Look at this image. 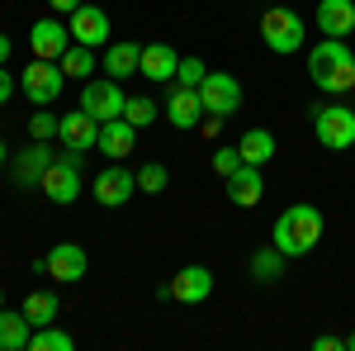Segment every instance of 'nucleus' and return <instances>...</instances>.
<instances>
[{
    "label": "nucleus",
    "instance_id": "6ab92c4d",
    "mask_svg": "<svg viewBox=\"0 0 355 351\" xmlns=\"http://www.w3.org/2000/svg\"><path fill=\"white\" fill-rule=\"evenodd\" d=\"M95 147H100L110 162H123V157L137 147V129L119 114V119H110V124H100V142H95Z\"/></svg>",
    "mask_w": 355,
    "mask_h": 351
},
{
    "label": "nucleus",
    "instance_id": "2eb2a0df",
    "mask_svg": "<svg viewBox=\"0 0 355 351\" xmlns=\"http://www.w3.org/2000/svg\"><path fill=\"white\" fill-rule=\"evenodd\" d=\"M85 270H90V256H85L81 243H57L53 252H48V275H53V280H62V285L85 280Z\"/></svg>",
    "mask_w": 355,
    "mask_h": 351
},
{
    "label": "nucleus",
    "instance_id": "f03ea898",
    "mask_svg": "<svg viewBox=\"0 0 355 351\" xmlns=\"http://www.w3.org/2000/svg\"><path fill=\"white\" fill-rule=\"evenodd\" d=\"M322 214L313 209V204H289L284 214L275 218V228H270V238H275V247L294 261V256H308L313 247L322 243Z\"/></svg>",
    "mask_w": 355,
    "mask_h": 351
},
{
    "label": "nucleus",
    "instance_id": "4468645a",
    "mask_svg": "<svg viewBox=\"0 0 355 351\" xmlns=\"http://www.w3.org/2000/svg\"><path fill=\"white\" fill-rule=\"evenodd\" d=\"M53 162H57V157H53V147L33 138L24 152H15V186H19V190L43 186V176H48V166H53Z\"/></svg>",
    "mask_w": 355,
    "mask_h": 351
},
{
    "label": "nucleus",
    "instance_id": "a211bd4d",
    "mask_svg": "<svg viewBox=\"0 0 355 351\" xmlns=\"http://www.w3.org/2000/svg\"><path fill=\"white\" fill-rule=\"evenodd\" d=\"M175 67H180V53H175L171 43H147L137 72H142L152 85H166V81H175Z\"/></svg>",
    "mask_w": 355,
    "mask_h": 351
},
{
    "label": "nucleus",
    "instance_id": "cd10ccee",
    "mask_svg": "<svg viewBox=\"0 0 355 351\" xmlns=\"http://www.w3.org/2000/svg\"><path fill=\"white\" fill-rule=\"evenodd\" d=\"M157 114H162V109H157V100H152V95H128V105H123V119H128L133 129H147Z\"/></svg>",
    "mask_w": 355,
    "mask_h": 351
},
{
    "label": "nucleus",
    "instance_id": "ea45409f",
    "mask_svg": "<svg viewBox=\"0 0 355 351\" xmlns=\"http://www.w3.org/2000/svg\"><path fill=\"white\" fill-rule=\"evenodd\" d=\"M0 309H5V290H0Z\"/></svg>",
    "mask_w": 355,
    "mask_h": 351
},
{
    "label": "nucleus",
    "instance_id": "f3484780",
    "mask_svg": "<svg viewBox=\"0 0 355 351\" xmlns=\"http://www.w3.org/2000/svg\"><path fill=\"white\" fill-rule=\"evenodd\" d=\"M166 119H171L175 129H199V119H204L199 90H194V85H175V90L166 95Z\"/></svg>",
    "mask_w": 355,
    "mask_h": 351
},
{
    "label": "nucleus",
    "instance_id": "5701e85b",
    "mask_svg": "<svg viewBox=\"0 0 355 351\" xmlns=\"http://www.w3.org/2000/svg\"><path fill=\"white\" fill-rule=\"evenodd\" d=\"M237 152H242V162H251V166H270L279 147H275V133H270V129H251V133H242Z\"/></svg>",
    "mask_w": 355,
    "mask_h": 351
},
{
    "label": "nucleus",
    "instance_id": "e433bc0d",
    "mask_svg": "<svg viewBox=\"0 0 355 351\" xmlns=\"http://www.w3.org/2000/svg\"><path fill=\"white\" fill-rule=\"evenodd\" d=\"M15 53V43H10V33H0V67H5V57Z\"/></svg>",
    "mask_w": 355,
    "mask_h": 351
},
{
    "label": "nucleus",
    "instance_id": "6e6552de",
    "mask_svg": "<svg viewBox=\"0 0 355 351\" xmlns=\"http://www.w3.org/2000/svg\"><path fill=\"white\" fill-rule=\"evenodd\" d=\"M123 105H128V90L114 81V76H105V81H85V90H81V109L85 114H95L100 124H110V119H119L123 114Z\"/></svg>",
    "mask_w": 355,
    "mask_h": 351
},
{
    "label": "nucleus",
    "instance_id": "393cba45",
    "mask_svg": "<svg viewBox=\"0 0 355 351\" xmlns=\"http://www.w3.org/2000/svg\"><path fill=\"white\" fill-rule=\"evenodd\" d=\"M284 261H289V256H284L275 243L261 247V252L251 256V280H256V285H275V280L284 275Z\"/></svg>",
    "mask_w": 355,
    "mask_h": 351
},
{
    "label": "nucleus",
    "instance_id": "412c9836",
    "mask_svg": "<svg viewBox=\"0 0 355 351\" xmlns=\"http://www.w3.org/2000/svg\"><path fill=\"white\" fill-rule=\"evenodd\" d=\"M100 67H105V76H114V81H128L137 67H142V43H105Z\"/></svg>",
    "mask_w": 355,
    "mask_h": 351
},
{
    "label": "nucleus",
    "instance_id": "473e14b6",
    "mask_svg": "<svg viewBox=\"0 0 355 351\" xmlns=\"http://www.w3.org/2000/svg\"><path fill=\"white\" fill-rule=\"evenodd\" d=\"M10 100H15V76L0 67V105H10Z\"/></svg>",
    "mask_w": 355,
    "mask_h": 351
},
{
    "label": "nucleus",
    "instance_id": "4be33fe9",
    "mask_svg": "<svg viewBox=\"0 0 355 351\" xmlns=\"http://www.w3.org/2000/svg\"><path fill=\"white\" fill-rule=\"evenodd\" d=\"M28 337H33V323L24 318V309H0V351H28Z\"/></svg>",
    "mask_w": 355,
    "mask_h": 351
},
{
    "label": "nucleus",
    "instance_id": "ddd939ff",
    "mask_svg": "<svg viewBox=\"0 0 355 351\" xmlns=\"http://www.w3.org/2000/svg\"><path fill=\"white\" fill-rule=\"evenodd\" d=\"M57 138H62V147H71V152H90V147L100 142V119L85 114V109H71V114H62Z\"/></svg>",
    "mask_w": 355,
    "mask_h": 351
},
{
    "label": "nucleus",
    "instance_id": "aec40b11",
    "mask_svg": "<svg viewBox=\"0 0 355 351\" xmlns=\"http://www.w3.org/2000/svg\"><path fill=\"white\" fill-rule=\"evenodd\" d=\"M355 28V0H318V33L322 38H346Z\"/></svg>",
    "mask_w": 355,
    "mask_h": 351
},
{
    "label": "nucleus",
    "instance_id": "423d86ee",
    "mask_svg": "<svg viewBox=\"0 0 355 351\" xmlns=\"http://www.w3.org/2000/svg\"><path fill=\"white\" fill-rule=\"evenodd\" d=\"M38 190H43L53 204H76V195H81V152L67 147V157H57V162L48 166V176H43Z\"/></svg>",
    "mask_w": 355,
    "mask_h": 351
},
{
    "label": "nucleus",
    "instance_id": "7ed1b4c3",
    "mask_svg": "<svg viewBox=\"0 0 355 351\" xmlns=\"http://www.w3.org/2000/svg\"><path fill=\"white\" fill-rule=\"evenodd\" d=\"M261 38H266V48L270 53H299L303 43H308V24H303L299 10H289V5H270L266 15H261Z\"/></svg>",
    "mask_w": 355,
    "mask_h": 351
},
{
    "label": "nucleus",
    "instance_id": "f704fd0d",
    "mask_svg": "<svg viewBox=\"0 0 355 351\" xmlns=\"http://www.w3.org/2000/svg\"><path fill=\"white\" fill-rule=\"evenodd\" d=\"M199 124H204V138H218L223 133V119H218V114H204Z\"/></svg>",
    "mask_w": 355,
    "mask_h": 351
},
{
    "label": "nucleus",
    "instance_id": "b1692460",
    "mask_svg": "<svg viewBox=\"0 0 355 351\" xmlns=\"http://www.w3.org/2000/svg\"><path fill=\"white\" fill-rule=\"evenodd\" d=\"M95 67H100V48L71 43V48L62 53V72H67V81H90V76H95Z\"/></svg>",
    "mask_w": 355,
    "mask_h": 351
},
{
    "label": "nucleus",
    "instance_id": "dca6fc26",
    "mask_svg": "<svg viewBox=\"0 0 355 351\" xmlns=\"http://www.w3.org/2000/svg\"><path fill=\"white\" fill-rule=\"evenodd\" d=\"M261 195H266V176H261V166L242 162L232 176H227V199H232V204L256 209V204H261Z\"/></svg>",
    "mask_w": 355,
    "mask_h": 351
},
{
    "label": "nucleus",
    "instance_id": "c9c22d12",
    "mask_svg": "<svg viewBox=\"0 0 355 351\" xmlns=\"http://www.w3.org/2000/svg\"><path fill=\"white\" fill-rule=\"evenodd\" d=\"M318 351H341V337H318Z\"/></svg>",
    "mask_w": 355,
    "mask_h": 351
},
{
    "label": "nucleus",
    "instance_id": "c85d7f7f",
    "mask_svg": "<svg viewBox=\"0 0 355 351\" xmlns=\"http://www.w3.org/2000/svg\"><path fill=\"white\" fill-rule=\"evenodd\" d=\"M166 181H171V171H166L162 162H152V166H142V171H137V190H147V195H162Z\"/></svg>",
    "mask_w": 355,
    "mask_h": 351
},
{
    "label": "nucleus",
    "instance_id": "7c9ffc66",
    "mask_svg": "<svg viewBox=\"0 0 355 351\" xmlns=\"http://www.w3.org/2000/svg\"><path fill=\"white\" fill-rule=\"evenodd\" d=\"M204 76H209V72H204L199 57H180V67H175V85H199Z\"/></svg>",
    "mask_w": 355,
    "mask_h": 351
},
{
    "label": "nucleus",
    "instance_id": "1a4fd4ad",
    "mask_svg": "<svg viewBox=\"0 0 355 351\" xmlns=\"http://www.w3.org/2000/svg\"><path fill=\"white\" fill-rule=\"evenodd\" d=\"M90 190H95V204L119 209V204H128V199L137 195V171H128V166H105Z\"/></svg>",
    "mask_w": 355,
    "mask_h": 351
},
{
    "label": "nucleus",
    "instance_id": "a878e982",
    "mask_svg": "<svg viewBox=\"0 0 355 351\" xmlns=\"http://www.w3.org/2000/svg\"><path fill=\"white\" fill-rule=\"evenodd\" d=\"M19 309H24V318H28L33 327H48V323L57 318V309H62V304H57L53 290H33V295H28Z\"/></svg>",
    "mask_w": 355,
    "mask_h": 351
},
{
    "label": "nucleus",
    "instance_id": "39448f33",
    "mask_svg": "<svg viewBox=\"0 0 355 351\" xmlns=\"http://www.w3.org/2000/svg\"><path fill=\"white\" fill-rule=\"evenodd\" d=\"M62 85H67V72H62V62H43V57H33L24 72H19V90H24L28 100L38 109H48L62 95Z\"/></svg>",
    "mask_w": 355,
    "mask_h": 351
},
{
    "label": "nucleus",
    "instance_id": "bb28decb",
    "mask_svg": "<svg viewBox=\"0 0 355 351\" xmlns=\"http://www.w3.org/2000/svg\"><path fill=\"white\" fill-rule=\"evenodd\" d=\"M71 347H76V337H71V332H62L57 323L33 327V337H28V351H71Z\"/></svg>",
    "mask_w": 355,
    "mask_h": 351
},
{
    "label": "nucleus",
    "instance_id": "9d476101",
    "mask_svg": "<svg viewBox=\"0 0 355 351\" xmlns=\"http://www.w3.org/2000/svg\"><path fill=\"white\" fill-rule=\"evenodd\" d=\"M71 48V28L62 24V19H38V24L28 28V53L43 57V62H62V53Z\"/></svg>",
    "mask_w": 355,
    "mask_h": 351
},
{
    "label": "nucleus",
    "instance_id": "c756f323",
    "mask_svg": "<svg viewBox=\"0 0 355 351\" xmlns=\"http://www.w3.org/2000/svg\"><path fill=\"white\" fill-rule=\"evenodd\" d=\"M57 114H48V109H38L33 119H28V138H38V142H48V138H57Z\"/></svg>",
    "mask_w": 355,
    "mask_h": 351
},
{
    "label": "nucleus",
    "instance_id": "f8f14e48",
    "mask_svg": "<svg viewBox=\"0 0 355 351\" xmlns=\"http://www.w3.org/2000/svg\"><path fill=\"white\" fill-rule=\"evenodd\" d=\"M171 295L175 304H204V299L214 295V270L209 266H185V270H175V280L162 290V299Z\"/></svg>",
    "mask_w": 355,
    "mask_h": 351
},
{
    "label": "nucleus",
    "instance_id": "f257e3e1",
    "mask_svg": "<svg viewBox=\"0 0 355 351\" xmlns=\"http://www.w3.org/2000/svg\"><path fill=\"white\" fill-rule=\"evenodd\" d=\"M308 76L318 90L327 95H351L355 90V53L346 48V38H322L313 53H308Z\"/></svg>",
    "mask_w": 355,
    "mask_h": 351
},
{
    "label": "nucleus",
    "instance_id": "2f4dec72",
    "mask_svg": "<svg viewBox=\"0 0 355 351\" xmlns=\"http://www.w3.org/2000/svg\"><path fill=\"white\" fill-rule=\"evenodd\" d=\"M237 166H242V152H237V147H218V152H214V171H218L223 181H227Z\"/></svg>",
    "mask_w": 355,
    "mask_h": 351
},
{
    "label": "nucleus",
    "instance_id": "72a5a7b5",
    "mask_svg": "<svg viewBox=\"0 0 355 351\" xmlns=\"http://www.w3.org/2000/svg\"><path fill=\"white\" fill-rule=\"evenodd\" d=\"M85 0H48V10H53V15H71V10H81Z\"/></svg>",
    "mask_w": 355,
    "mask_h": 351
},
{
    "label": "nucleus",
    "instance_id": "9b49d317",
    "mask_svg": "<svg viewBox=\"0 0 355 351\" xmlns=\"http://www.w3.org/2000/svg\"><path fill=\"white\" fill-rule=\"evenodd\" d=\"M67 28H71V43H85V48H105L110 43V15L100 5H81L67 15Z\"/></svg>",
    "mask_w": 355,
    "mask_h": 351
},
{
    "label": "nucleus",
    "instance_id": "0eeeda50",
    "mask_svg": "<svg viewBox=\"0 0 355 351\" xmlns=\"http://www.w3.org/2000/svg\"><path fill=\"white\" fill-rule=\"evenodd\" d=\"M194 90H199V100H204V114L227 119V114H237V109H242V81H237V76H227V72H209Z\"/></svg>",
    "mask_w": 355,
    "mask_h": 351
},
{
    "label": "nucleus",
    "instance_id": "4c0bfd02",
    "mask_svg": "<svg viewBox=\"0 0 355 351\" xmlns=\"http://www.w3.org/2000/svg\"><path fill=\"white\" fill-rule=\"evenodd\" d=\"M0 166H10V152H5V138H0Z\"/></svg>",
    "mask_w": 355,
    "mask_h": 351
},
{
    "label": "nucleus",
    "instance_id": "20e7f679",
    "mask_svg": "<svg viewBox=\"0 0 355 351\" xmlns=\"http://www.w3.org/2000/svg\"><path fill=\"white\" fill-rule=\"evenodd\" d=\"M313 133H318V142H322L327 152H346V147H355V109L341 105V100L313 109Z\"/></svg>",
    "mask_w": 355,
    "mask_h": 351
},
{
    "label": "nucleus",
    "instance_id": "58836bf2",
    "mask_svg": "<svg viewBox=\"0 0 355 351\" xmlns=\"http://www.w3.org/2000/svg\"><path fill=\"white\" fill-rule=\"evenodd\" d=\"M341 347H346V351H355V332H351V337H341Z\"/></svg>",
    "mask_w": 355,
    "mask_h": 351
}]
</instances>
